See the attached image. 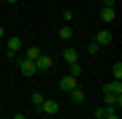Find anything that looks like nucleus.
<instances>
[{"label": "nucleus", "instance_id": "nucleus-1", "mask_svg": "<svg viewBox=\"0 0 122 119\" xmlns=\"http://www.w3.org/2000/svg\"><path fill=\"white\" fill-rule=\"evenodd\" d=\"M19 49H22V38H8V49H5V54H8V60H14L19 54Z\"/></svg>", "mask_w": 122, "mask_h": 119}, {"label": "nucleus", "instance_id": "nucleus-2", "mask_svg": "<svg viewBox=\"0 0 122 119\" xmlns=\"http://www.w3.org/2000/svg\"><path fill=\"white\" fill-rule=\"evenodd\" d=\"M35 71H38V68H35L33 60H19V73L22 76H35Z\"/></svg>", "mask_w": 122, "mask_h": 119}, {"label": "nucleus", "instance_id": "nucleus-3", "mask_svg": "<svg viewBox=\"0 0 122 119\" xmlns=\"http://www.w3.org/2000/svg\"><path fill=\"white\" fill-rule=\"evenodd\" d=\"M79 87V79H73V76H62L60 79V89L62 92H71V89H76Z\"/></svg>", "mask_w": 122, "mask_h": 119}, {"label": "nucleus", "instance_id": "nucleus-4", "mask_svg": "<svg viewBox=\"0 0 122 119\" xmlns=\"http://www.w3.org/2000/svg\"><path fill=\"white\" fill-rule=\"evenodd\" d=\"M38 111H44V114H49V116H52V114H57V111H60V103H57V100H44Z\"/></svg>", "mask_w": 122, "mask_h": 119}, {"label": "nucleus", "instance_id": "nucleus-5", "mask_svg": "<svg viewBox=\"0 0 122 119\" xmlns=\"http://www.w3.org/2000/svg\"><path fill=\"white\" fill-rule=\"evenodd\" d=\"M111 41H114V35H111V30H100L98 35H95V43H98V46H109Z\"/></svg>", "mask_w": 122, "mask_h": 119}, {"label": "nucleus", "instance_id": "nucleus-6", "mask_svg": "<svg viewBox=\"0 0 122 119\" xmlns=\"http://www.w3.org/2000/svg\"><path fill=\"white\" fill-rule=\"evenodd\" d=\"M52 57H49V54H41L38 60H35V68H38V71H52Z\"/></svg>", "mask_w": 122, "mask_h": 119}, {"label": "nucleus", "instance_id": "nucleus-7", "mask_svg": "<svg viewBox=\"0 0 122 119\" xmlns=\"http://www.w3.org/2000/svg\"><path fill=\"white\" fill-rule=\"evenodd\" d=\"M103 95H122V81H109L103 87Z\"/></svg>", "mask_w": 122, "mask_h": 119}, {"label": "nucleus", "instance_id": "nucleus-8", "mask_svg": "<svg viewBox=\"0 0 122 119\" xmlns=\"http://www.w3.org/2000/svg\"><path fill=\"white\" fill-rule=\"evenodd\" d=\"M103 103L111 108H119L122 106V95H103Z\"/></svg>", "mask_w": 122, "mask_h": 119}, {"label": "nucleus", "instance_id": "nucleus-9", "mask_svg": "<svg viewBox=\"0 0 122 119\" xmlns=\"http://www.w3.org/2000/svg\"><path fill=\"white\" fill-rule=\"evenodd\" d=\"M100 19H103L106 24H111L114 19H117V11H114V8H100Z\"/></svg>", "mask_w": 122, "mask_h": 119}, {"label": "nucleus", "instance_id": "nucleus-10", "mask_svg": "<svg viewBox=\"0 0 122 119\" xmlns=\"http://www.w3.org/2000/svg\"><path fill=\"white\" fill-rule=\"evenodd\" d=\"M57 35H60L62 41H71V38H73V27H71V24H62V27H60V33H57Z\"/></svg>", "mask_w": 122, "mask_h": 119}, {"label": "nucleus", "instance_id": "nucleus-11", "mask_svg": "<svg viewBox=\"0 0 122 119\" xmlns=\"http://www.w3.org/2000/svg\"><path fill=\"white\" fill-rule=\"evenodd\" d=\"M38 57H41V49H38V46H27V52H25V60H33V62H35Z\"/></svg>", "mask_w": 122, "mask_h": 119}, {"label": "nucleus", "instance_id": "nucleus-12", "mask_svg": "<svg viewBox=\"0 0 122 119\" xmlns=\"http://www.w3.org/2000/svg\"><path fill=\"white\" fill-rule=\"evenodd\" d=\"M111 111H117V108H111V106H100V108H95V119H106Z\"/></svg>", "mask_w": 122, "mask_h": 119}, {"label": "nucleus", "instance_id": "nucleus-13", "mask_svg": "<svg viewBox=\"0 0 122 119\" xmlns=\"http://www.w3.org/2000/svg\"><path fill=\"white\" fill-rule=\"evenodd\" d=\"M62 57H65V62H68V65H71V62H79L76 49H65V52H62Z\"/></svg>", "mask_w": 122, "mask_h": 119}, {"label": "nucleus", "instance_id": "nucleus-14", "mask_svg": "<svg viewBox=\"0 0 122 119\" xmlns=\"http://www.w3.org/2000/svg\"><path fill=\"white\" fill-rule=\"evenodd\" d=\"M68 95H71V100H73V103H84V92H81L79 87H76V89H71Z\"/></svg>", "mask_w": 122, "mask_h": 119}, {"label": "nucleus", "instance_id": "nucleus-15", "mask_svg": "<svg viewBox=\"0 0 122 119\" xmlns=\"http://www.w3.org/2000/svg\"><path fill=\"white\" fill-rule=\"evenodd\" d=\"M44 100H46V97L41 95V92H33V95H30V103H33L35 108H41V103H44Z\"/></svg>", "mask_w": 122, "mask_h": 119}, {"label": "nucleus", "instance_id": "nucleus-16", "mask_svg": "<svg viewBox=\"0 0 122 119\" xmlns=\"http://www.w3.org/2000/svg\"><path fill=\"white\" fill-rule=\"evenodd\" d=\"M111 73H114V81H122V62H119V60L114 62V68H111Z\"/></svg>", "mask_w": 122, "mask_h": 119}, {"label": "nucleus", "instance_id": "nucleus-17", "mask_svg": "<svg viewBox=\"0 0 122 119\" xmlns=\"http://www.w3.org/2000/svg\"><path fill=\"white\" fill-rule=\"evenodd\" d=\"M68 76L79 79V76H81V65H79V62H71V73H68Z\"/></svg>", "mask_w": 122, "mask_h": 119}, {"label": "nucleus", "instance_id": "nucleus-18", "mask_svg": "<svg viewBox=\"0 0 122 119\" xmlns=\"http://www.w3.org/2000/svg\"><path fill=\"white\" fill-rule=\"evenodd\" d=\"M100 49H103V46H98V43H95V41H92V43H90V46H87V52H90V54H92V57H95V54H98V52H100Z\"/></svg>", "mask_w": 122, "mask_h": 119}, {"label": "nucleus", "instance_id": "nucleus-19", "mask_svg": "<svg viewBox=\"0 0 122 119\" xmlns=\"http://www.w3.org/2000/svg\"><path fill=\"white\" fill-rule=\"evenodd\" d=\"M62 22H65V24L73 22V11H65V14H62Z\"/></svg>", "mask_w": 122, "mask_h": 119}, {"label": "nucleus", "instance_id": "nucleus-20", "mask_svg": "<svg viewBox=\"0 0 122 119\" xmlns=\"http://www.w3.org/2000/svg\"><path fill=\"white\" fill-rule=\"evenodd\" d=\"M117 5V0H103V8H114Z\"/></svg>", "mask_w": 122, "mask_h": 119}, {"label": "nucleus", "instance_id": "nucleus-21", "mask_svg": "<svg viewBox=\"0 0 122 119\" xmlns=\"http://www.w3.org/2000/svg\"><path fill=\"white\" fill-rule=\"evenodd\" d=\"M106 119H119V114H117V111H111V114L106 116Z\"/></svg>", "mask_w": 122, "mask_h": 119}, {"label": "nucleus", "instance_id": "nucleus-22", "mask_svg": "<svg viewBox=\"0 0 122 119\" xmlns=\"http://www.w3.org/2000/svg\"><path fill=\"white\" fill-rule=\"evenodd\" d=\"M14 119H27V116L25 114H14Z\"/></svg>", "mask_w": 122, "mask_h": 119}, {"label": "nucleus", "instance_id": "nucleus-23", "mask_svg": "<svg viewBox=\"0 0 122 119\" xmlns=\"http://www.w3.org/2000/svg\"><path fill=\"white\" fill-rule=\"evenodd\" d=\"M3 35H5V30H3V27H0V38H3Z\"/></svg>", "mask_w": 122, "mask_h": 119}, {"label": "nucleus", "instance_id": "nucleus-24", "mask_svg": "<svg viewBox=\"0 0 122 119\" xmlns=\"http://www.w3.org/2000/svg\"><path fill=\"white\" fill-rule=\"evenodd\" d=\"M8 3H19V0H8Z\"/></svg>", "mask_w": 122, "mask_h": 119}]
</instances>
